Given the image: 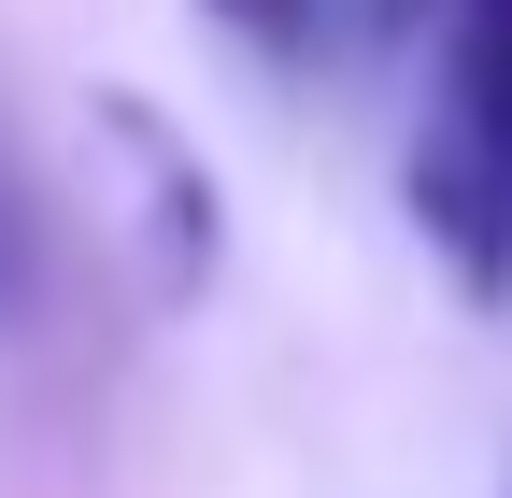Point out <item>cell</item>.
I'll list each match as a JSON object with an SVG mask.
<instances>
[{
    "instance_id": "1",
    "label": "cell",
    "mask_w": 512,
    "mask_h": 498,
    "mask_svg": "<svg viewBox=\"0 0 512 498\" xmlns=\"http://www.w3.org/2000/svg\"><path fill=\"white\" fill-rule=\"evenodd\" d=\"M413 228L470 299H512V0H456L413 129Z\"/></svg>"
},
{
    "instance_id": "2",
    "label": "cell",
    "mask_w": 512,
    "mask_h": 498,
    "mask_svg": "<svg viewBox=\"0 0 512 498\" xmlns=\"http://www.w3.org/2000/svg\"><path fill=\"white\" fill-rule=\"evenodd\" d=\"M200 15H214L228 43H256V57H299V43H313V15H328V0H200Z\"/></svg>"
},
{
    "instance_id": "3",
    "label": "cell",
    "mask_w": 512,
    "mask_h": 498,
    "mask_svg": "<svg viewBox=\"0 0 512 498\" xmlns=\"http://www.w3.org/2000/svg\"><path fill=\"white\" fill-rule=\"evenodd\" d=\"M29 285H43V228L15 200V171H0V328H29Z\"/></svg>"
}]
</instances>
